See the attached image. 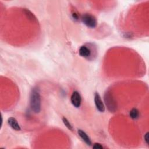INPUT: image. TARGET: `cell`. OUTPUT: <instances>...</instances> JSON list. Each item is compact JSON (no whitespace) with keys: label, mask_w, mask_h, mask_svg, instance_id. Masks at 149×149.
<instances>
[{"label":"cell","mask_w":149,"mask_h":149,"mask_svg":"<svg viewBox=\"0 0 149 149\" xmlns=\"http://www.w3.org/2000/svg\"><path fill=\"white\" fill-rule=\"evenodd\" d=\"M30 107L31 111L35 113H38L41 111V100L38 89H32L30 95Z\"/></svg>","instance_id":"6da1fadb"},{"label":"cell","mask_w":149,"mask_h":149,"mask_svg":"<svg viewBox=\"0 0 149 149\" xmlns=\"http://www.w3.org/2000/svg\"><path fill=\"white\" fill-rule=\"evenodd\" d=\"M79 54L80 56L87 60H92L97 56V49L93 44H86L80 47Z\"/></svg>","instance_id":"7a4b0ae2"},{"label":"cell","mask_w":149,"mask_h":149,"mask_svg":"<svg viewBox=\"0 0 149 149\" xmlns=\"http://www.w3.org/2000/svg\"><path fill=\"white\" fill-rule=\"evenodd\" d=\"M104 100L108 110L111 113L115 112L117 109V104L115 100L110 91H107L105 93Z\"/></svg>","instance_id":"3957f363"},{"label":"cell","mask_w":149,"mask_h":149,"mask_svg":"<svg viewBox=\"0 0 149 149\" xmlns=\"http://www.w3.org/2000/svg\"><path fill=\"white\" fill-rule=\"evenodd\" d=\"M81 22L87 27L95 28L97 24L96 17L90 13H84L81 17Z\"/></svg>","instance_id":"277c9868"},{"label":"cell","mask_w":149,"mask_h":149,"mask_svg":"<svg viewBox=\"0 0 149 149\" xmlns=\"http://www.w3.org/2000/svg\"><path fill=\"white\" fill-rule=\"evenodd\" d=\"M81 101L82 99L80 93L77 91H73L70 97V101L72 105L76 108H79L81 105Z\"/></svg>","instance_id":"5b68a950"},{"label":"cell","mask_w":149,"mask_h":149,"mask_svg":"<svg viewBox=\"0 0 149 149\" xmlns=\"http://www.w3.org/2000/svg\"><path fill=\"white\" fill-rule=\"evenodd\" d=\"M94 103L97 109L100 112H104L105 111V105L101 100V97L98 92H95L94 94Z\"/></svg>","instance_id":"8992f818"},{"label":"cell","mask_w":149,"mask_h":149,"mask_svg":"<svg viewBox=\"0 0 149 149\" xmlns=\"http://www.w3.org/2000/svg\"><path fill=\"white\" fill-rule=\"evenodd\" d=\"M78 135L80 136V137L82 139V140L87 145V146H91L92 142L91 140V139L88 136V134L83 130L81 129H78L77 130Z\"/></svg>","instance_id":"52a82bcc"},{"label":"cell","mask_w":149,"mask_h":149,"mask_svg":"<svg viewBox=\"0 0 149 149\" xmlns=\"http://www.w3.org/2000/svg\"><path fill=\"white\" fill-rule=\"evenodd\" d=\"M8 123L9 125L16 131L21 130V127L17 122V120L13 117H10L8 119Z\"/></svg>","instance_id":"ba28073f"},{"label":"cell","mask_w":149,"mask_h":149,"mask_svg":"<svg viewBox=\"0 0 149 149\" xmlns=\"http://www.w3.org/2000/svg\"><path fill=\"white\" fill-rule=\"evenodd\" d=\"M24 12L25 13V15H26V16L27 17V18L30 20L31 21L33 22H38L37 17H36V16L31 12L30 11L29 9H24Z\"/></svg>","instance_id":"9c48e42d"},{"label":"cell","mask_w":149,"mask_h":149,"mask_svg":"<svg viewBox=\"0 0 149 149\" xmlns=\"http://www.w3.org/2000/svg\"><path fill=\"white\" fill-rule=\"evenodd\" d=\"M129 116L133 119H136L139 118V110L136 108H132L129 112Z\"/></svg>","instance_id":"30bf717a"},{"label":"cell","mask_w":149,"mask_h":149,"mask_svg":"<svg viewBox=\"0 0 149 149\" xmlns=\"http://www.w3.org/2000/svg\"><path fill=\"white\" fill-rule=\"evenodd\" d=\"M62 121L63 123H64V125H65V126L70 130L73 131V126L72 125V124L70 123V122L68 120L67 118H66L65 117H63L62 118Z\"/></svg>","instance_id":"8fae6325"},{"label":"cell","mask_w":149,"mask_h":149,"mask_svg":"<svg viewBox=\"0 0 149 149\" xmlns=\"http://www.w3.org/2000/svg\"><path fill=\"white\" fill-rule=\"evenodd\" d=\"M92 147L93 148H96V149H102L104 147L102 145L99 143H95L93 144Z\"/></svg>","instance_id":"7c38bea8"},{"label":"cell","mask_w":149,"mask_h":149,"mask_svg":"<svg viewBox=\"0 0 149 149\" xmlns=\"http://www.w3.org/2000/svg\"><path fill=\"white\" fill-rule=\"evenodd\" d=\"M144 141L146 143V144L148 145V144H149V133L148 132H147L144 134Z\"/></svg>","instance_id":"4fadbf2b"},{"label":"cell","mask_w":149,"mask_h":149,"mask_svg":"<svg viewBox=\"0 0 149 149\" xmlns=\"http://www.w3.org/2000/svg\"><path fill=\"white\" fill-rule=\"evenodd\" d=\"M72 16H73V18L74 19V20H78V18H79V17H78V15L76 13H73V14H72Z\"/></svg>","instance_id":"5bb4252c"}]
</instances>
